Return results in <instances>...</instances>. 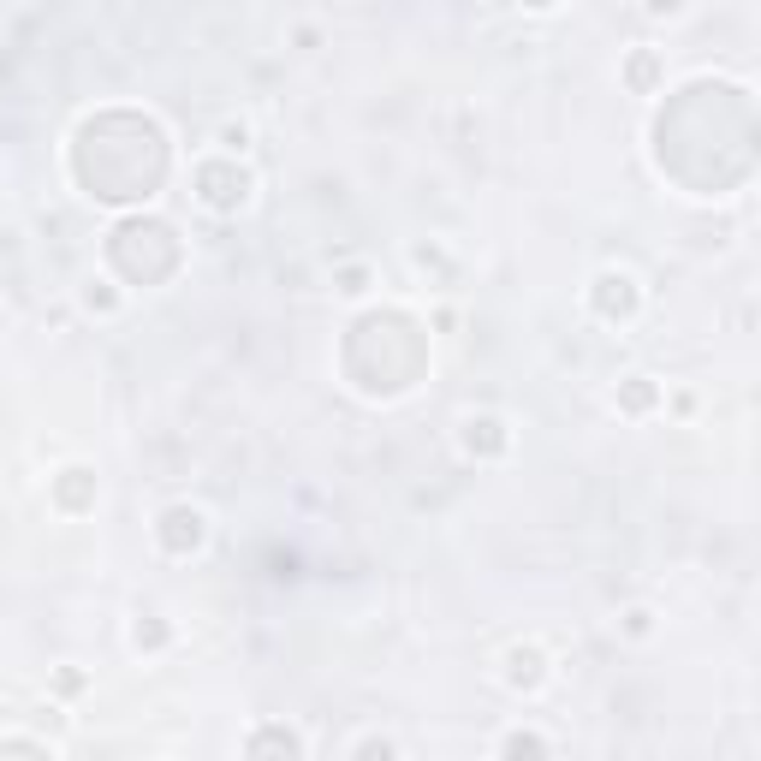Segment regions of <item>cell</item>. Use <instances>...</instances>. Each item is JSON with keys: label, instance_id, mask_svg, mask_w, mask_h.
<instances>
[{"label": "cell", "instance_id": "obj_3", "mask_svg": "<svg viewBox=\"0 0 761 761\" xmlns=\"http://www.w3.org/2000/svg\"><path fill=\"white\" fill-rule=\"evenodd\" d=\"M506 666H512V684H518V690H541V684H547V661H541V648H512Z\"/></svg>", "mask_w": 761, "mask_h": 761}, {"label": "cell", "instance_id": "obj_2", "mask_svg": "<svg viewBox=\"0 0 761 761\" xmlns=\"http://www.w3.org/2000/svg\"><path fill=\"white\" fill-rule=\"evenodd\" d=\"M161 523H167V541L173 547H202V536H208V523H202V512L197 506H173V512H161Z\"/></svg>", "mask_w": 761, "mask_h": 761}, {"label": "cell", "instance_id": "obj_4", "mask_svg": "<svg viewBox=\"0 0 761 761\" xmlns=\"http://www.w3.org/2000/svg\"><path fill=\"white\" fill-rule=\"evenodd\" d=\"M506 761H541V738L536 732H512L506 738Z\"/></svg>", "mask_w": 761, "mask_h": 761}, {"label": "cell", "instance_id": "obj_5", "mask_svg": "<svg viewBox=\"0 0 761 761\" xmlns=\"http://www.w3.org/2000/svg\"><path fill=\"white\" fill-rule=\"evenodd\" d=\"M221 149L226 155H244V149H250V131H244V125H221Z\"/></svg>", "mask_w": 761, "mask_h": 761}, {"label": "cell", "instance_id": "obj_7", "mask_svg": "<svg viewBox=\"0 0 761 761\" xmlns=\"http://www.w3.org/2000/svg\"><path fill=\"white\" fill-rule=\"evenodd\" d=\"M101 286H107V280H90V292H83V303H90V310H114L120 298H114V292H101Z\"/></svg>", "mask_w": 761, "mask_h": 761}, {"label": "cell", "instance_id": "obj_1", "mask_svg": "<svg viewBox=\"0 0 761 761\" xmlns=\"http://www.w3.org/2000/svg\"><path fill=\"white\" fill-rule=\"evenodd\" d=\"M202 184H208V191H202V202H208V208H221V215L250 202V173H244V167H226V179H215V173L202 167Z\"/></svg>", "mask_w": 761, "mask_h": 761}, {"label": "cell", "instance_id": "obj_6", "mask_svg": "<svg viewBox=\"0 0 761 761\" xmlns=\"http://www.w3.org/2000/svg\"><path fill=\"white\" fill-rule=\"evenodd\" d=\"M357 756H363V761H399V749H393L387 738H369V743L357 749Z\"/></svg>", "mask_w": 761, "mask_h": 761}]
</instances>
